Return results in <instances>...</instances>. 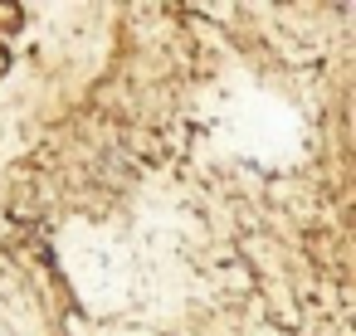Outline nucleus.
Listing matches in <instances>:
<instances>
[]
</instances>
